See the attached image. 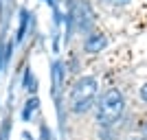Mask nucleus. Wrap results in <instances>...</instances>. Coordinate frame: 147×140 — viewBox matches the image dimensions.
Returning <instances> with one entry per match:
<instances>
[{
	"instance_id": "6",
	"label": "nucleus",
	"mask_w": 147,
	"mask_h": 140,
	"mask_svg": "<svg viewBox=\"0 0 147 140\" xmlns=\"http://www.w3.org/2000/svg\"><path fill=\"white\" fill-rule=\"evenodd\" d=\"M24 88L29 92H35V77H31L29 70H26V74H24Z\"/></svg>"
},
{
	"instance_id": "3",
	"label": "nucleus",
	"mask_w": 147,
	"mask_h": 140,
	"mask_svg": "<svg viewBox=\"0 0 147 140\" xmlns=\"http://www.w3.org/2000/svg\"><path fill=\"white\" fill-rule=\"evenodd\" d=\"M70 20L79 29H88L92 22V11L88 7V2H84V0H70Z\"/></svg>"
},
{
	"instance_id": "5",
	"label": "nucleus",
	"mask_w": 147,
	"mask_h": 140,
	"mask_svg": "<svg viewBox=\"0 0 147 140\" xmlns=\"http://www.w3.org/2000/svg\"><path fill=\"white\" fill-rule=\"evenodd\" d=\"M37 107H40V101H37V98H31L29 103H26L24 112H22V118H24V121H29L31 114H35V112H37Z\"/></svg>"
},
{
	"instance_id": "4",
	"label": "nucleus",
	"mask_w": 147,
	"mask_h": 140,
	"mask_svg": "<svg viewBox=\"0 0 147 140\" xmlns=\"http://www.w3.org/2000/svg\"><path fill=\"white\" fill-rule=\"evenodd\" d=\"M108 46V37L101 35V33H92V35H88L86 44H84V48H86V53H101V50Z\"/></svg>"
},
{
	"instance_id": "2",
	"label": "nucleus",
	"mask_w": 147,
	"mask_h": 140,
	"mask_svg": "<svg viewBox=\"0 0 147 140\" xmlns=\"http://www.w3.org/2000/svg\"><path fill=\"white\" fill-rule=\"evenodd\" d=\"M97 79L94 77H81L75 81V85L70 88L68 94V105L75 114H84L86 110H90L92 101L97 96Z\"/></svg>"
},
{
	"instance_id": "9",
	"label": "nucleus",
	"mask_w": 147,
	"mask_h": 140,
	"mask_svg": "<svg viewBox=\"0 0 147 140\" xmlns=\"http://www.w3.org/2000/svg\"><path fill=\"white\" fill-rule=\"evenodd\" d=\"M143 131H145V136H147V123H145V127H143Z\"/></svg>"
},
{
	"instance_id": "8",
	"label": "nucleus",
	"mask_w": 147,
	"mask_h": 140,
	"mask_svg": "<svg viewBox=\"0 0 147 140\" xmlns=\"http://www.w3.org/2000/svg\"><path fill=\"white\" fill-rule=\"evenodd\" d=\"M141 98H143V101H147V83L141 88Z\"/></svg>"
},
{
	"instance_id": "1",
	"label": "nucleus",
	"mask_w": 147,
	"mask_h": 140,
	"mask_svg": "<svg viewBox=\"0 0 147 140\" xmlns=\"http://www.w3.org/2000/svg\"><path fill=\"white\" fill-rule=\"evenodd\" d=\"M123 110H125L123 94L117 88H110V90L103 92V96L99 98V103H97V123L101 127H112L123 116Z\"/></svg>"
},
{
	"instance_id": "7",
	"label": "nucleus",
	"mask_w": 147,
	"mask_h": 140,
	"mask_svg": "<svg viewBox=\"0 0 147 140\" xmlns=\"http://www.w3.org/2000/svg\"><path fill=\"white\" fill-rule=\"evenodd\" d=\"M105 2H110V5H127L129 0H105Z\"/></svg>"
}]
</instances>
